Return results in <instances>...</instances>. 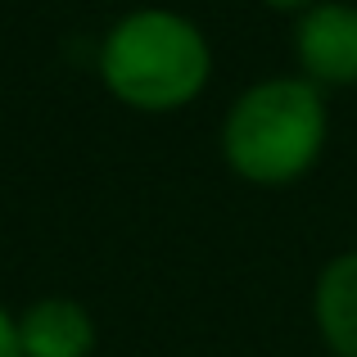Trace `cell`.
<instances>
[{"label":"cell","mask_w":357,"mask_h":357,"mask_svg":"<svg viewBox=\"0 0 357 357\" xmlns=\"http://www.w3.org/2000/svg\"><path fill=\"white\" fill-rule=\"evenodd\" d=\"M331 136L321 86L307 77H262L231 100L222 118V158L249 185L280 190L317 167Z\"/></svg>","instance_id":"obj_1"},{"label":"cell","mask_w":357,"mask_h":357,"mask_svg":"<svg viewBox=\"0 0 357 357\" xmlns=\"http://www.w3.org/2000/svg\"><path fill=\"white\" fill-rule=\"evenodd\" d=\"M96 73L118 105L136 114H176L213 77V45L176 9H131L105 32Z\"/></svg>","instance_id":"obj_2"},{"label":"cell","mask_w":357,"mask_h":357,"mask_svg":"<svg viewBox=\"0 0 357 357\" xmlns=\"http://www.w3.org/2000/svg\"><path fill=\"white\" fill-rule=\"evenodd\" d=\"M294 59L312 86H357V5L321 0L294 18Z\"/></svg>","instance_id":"obj_3"},{"label":"cell","mask_w":357,"mask_h":357,"mask_svg":"<svg viewBox=\"0 0 357 357\" xmlns=\"http://www.w3.org/2000/svg\"><path fill=\"white\" fill-rule=\"evenodd\" d=\"M96 317L68 294H45L18 312V357H91Z\"/></svg>","instance_id":"obj_4"},{"label":"cell","mask_w":357,"mask_h":357,"mask_svg":"<svg viewBox=\"0 0 357 357\" xmlns=\"http://www.w3.org/2000/svg\"><path fill=\"white\" fill-rule=\"evenodd\" d=\"M312 321L335 357H357V249L331 258L317 271Z\"/></svg>","instance_id":"obj_5"},{"label":"cell","mask_w":357,"mask_h":357,"mask_svg":"<svg viewBox=\"0 0 357 357\" xmlns=\"http://www.w3.org/2000/svg\"><path fill=\"white\" fill-rule=\"evenodd\" d=\"M0 357H18V317L0 303Z\"/></svg>","instance_id":"obj_6"},{"label":"cell","mask_w":357,"mask_h":357,"mask_svg":"<svg viewBox=\"0 0 357 357\" xmlns=\"http://www.w3.org/2000/svg\"><path fill=\"white\" fill-rule=\"evenodd\" d=\"M262 5H271V9H289V14H303V9L321 5V0H262Z\"/></svg>","instance_id":"obj_7"}]
</instances>
